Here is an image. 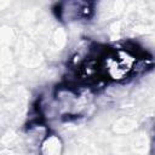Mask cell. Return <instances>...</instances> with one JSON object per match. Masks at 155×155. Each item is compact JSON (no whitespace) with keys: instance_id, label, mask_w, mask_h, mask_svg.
<instances>
[{"instance_id":"6da1fadb","label":"cell","mask_w":155,"mask_h":155,"mask_svg":"<svg viewBox=\"0 0 155 155\" xmlns=\"http://www.w3.org/2000/svg\"><path fill=\"white\" fill-rule=\"evenodd\" d=\"M62 148V142L56 134H47L41 142L40 153L41 155H61Z\"/></svg>"}]
</instances>
